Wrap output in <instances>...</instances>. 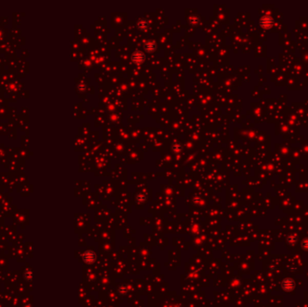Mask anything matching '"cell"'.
<instances>
[{
  "label": "cell",
  "instance_id": "6da1fadb",
  "mask_svg": "<svg viewBox=\"0 0 308 307\" xmlns=\"http://www.w3.org/2000/svg\"><path fill=\"white\" fill-rule=\"evenodd\" d=\"M96 260V253L92 250H87L83 255V261L87 264H92Z\"/></svg>",
  "mask_w": 308,
  "mask_h": 307
},
{
  "label": "cell",
  "instance_id": "7a4b0ae2",
  "mask_svg": "<svg viewBox=\"0 0 308 307\" xmlns=\"http://www.w3.org/2000/svg\"><path fill=\"white\" fill-rule=\"evenodd\" d=\"M273 24H274V20L269 16H264L260 21V26L263 27L264 29H270L272 27Z\"/></svg>",
  "mask_w": 308,
  "mask_h": 307
},
{
  "label": "cell",
  "instance_id": "3957f363",
  "mask_svg": "<svg viewBox=\"0 0 308 307\" xmlns=\"http://www.w3.org/2000/svg\"><path fill=\"white\" fill-rule=\"evenodd\" d=\"M132 59L134 63L141 64V63H142V62L144 61L145 56H144V54H143V52H141V51H140V50H136V51L133 52L132 57Z\"/></svg>",
  "mask_w": 308,
  "mask_h": 307
},
{
  "label": "cell",
  "instance_id": "277c9868",
  "mask_svg": "<svg viewBox=\"0 0 308 307\" xmlns=\"http://www.w3.org/2000/svg\"><path fill=\"white\" fill-rule=\"evenodd\" d=\"M144 49L145 50L149 51V52H152L153 50H155L156 49V43L154 41H152V40H149L147 41L145 43H144Z\"/></svg>",
  "mask_w": 308,
  "mask_h": 307
},
{
  "label": "cell",
  "instance_id": "5b68a950",
  "mask_svg": "<svg viewBox=\"0 0 308 307\" xmlns=\"http://www.w3.org/2000/svg\"><path fill=\"white\" fill-rule=\"evenodd\" d=\"M283 288L287 291H290L294 288V283L291 279H286L283 282Z\"/></svg>",
  "mask_w": 308,
  "mask_h": 307
},
{
  "label": "cell",
  "instance_id": "8992f818",
  "mask_svg": "<svg viewBox=\"0 0 308 307\" xmlns=\"http://www.w3.org/2000/svg\"><path fill=\"white\" fill-rule=\"evenodd\" d=\"M138 26L141 30H145L148 27V22L146 20H140L138 22Z\"/></svg>",
  "mask_w": 308,
  "mask_h": 307
},
{
  "label": "cell",
  "instance_id": "52a82bcc",
  "mask_svg": "<svg viewBox=\"0 0 308 307\" xmlns=\"http://www.w3.org/2000/svg\"><path fill=\"white\" fill-rule=\"evenodd\" d=\"M181 145L178 144V143H174L173 145H172V151H173L174 152H179L180 151H181Z\"/></svg>",
  "mask_w": 308,
  "mask_h": 307
},
{
  "label": "cell",
  "instance_id": "ba28073f",
  "mask_svg": "<svg viewBox=\"0 0 308 307\" xmlns=\"http://www.w3.org/2000/svg\"><path fill=\"white\" fill-rule=\"evenodd\" d=\"M25 278H26V279L31 280V279H32V271L30 270V269H27V270L25 271Z\"/></svg>",
  "mask_w": 308,
  "mask_h": 307
},
{
  "label": "cell",
  "instance_id": "9c48e42d",
  "mask_svg": "<svg viewBox=\"0 0 308 307\" xmlns=\"http://www.w3.org/2000/svg\"><path fill=\"white\" fill-rule=\"evenodd\" d=\"M303 247L305 250H308V239H305V241L303 242Z\"/></svg>",
  "mask_w": 308,
  "mask_h": 307
}]
</instances>
